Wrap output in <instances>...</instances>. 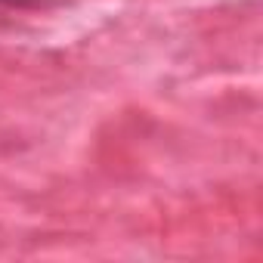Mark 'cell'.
Here are the masks:
<instances>
[{"instance_id": "6da1fadb", "label": "cell", "mask_w": 263, "mask_h": 263, "mask_svg": "<svg viewBox=\"0 0 263 263\" xmlns=\"http://www.w3.org/2000/svg\"><path fill=\"white\" fill-rule=\"evenodd\" d=\"M59 0H0V7H16V10H31V7H50Z\"/></svg>"}]
</instances>
